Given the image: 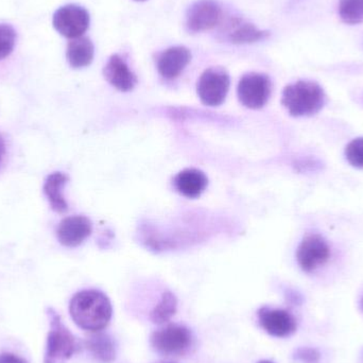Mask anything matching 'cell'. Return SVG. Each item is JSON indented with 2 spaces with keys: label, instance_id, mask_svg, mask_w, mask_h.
Listing matches in <instances>:
<instances>
[{
  "label": "cell",
  "instance_id": "1",
  "mask_svg": "<svg viewBox=\"0 0 363 363\" xmlns=\"http://www.w3.org/2000/svg\"><path fill=\"white\" fill-rule=\"evenodd\" d=\"M69 313L74 323L84 330L101 332L112 319L110 298L99 290H83L72 296Z\"/></svg>",
  "mask_w": 363,
  "mask_h": 363
},
{
  "label": "cell",
  "instance_id": "2",
  "mask_svg": "<svg viewBox=\"0 0 363 363\" xmlns=\"http://www.w3.org/2000/svg\"><path fill=\"white\" fill-rule=\"evenodd\" d=\"M325 100V93L318 83L298 81L284 89L281 104L291 116H311L323 108Z\"/></svg>",
  "mask_w": 363,
  "mask_h": 363
},
{
  "label": "cell",
  "instance_id": "3",
  "mask_svg": "<svg viewBox=\"0 0 363 363\" xmlns=\"http://www.w3.org/2000/svg\"><path fill=\"white\" fill-rule=\"evenodd\" d=\"M46 315L49 320L44 363H65L82 347V342L74 336L62 321L61 315L48 307Z\"/></svg>",
  "mask_w": 363,
  "mask_h": 363
},
{
  "label": "cell",
  "instance_id": "4",
  "mask_svg": "<svg viewBox=\"0 0 363 363\" xmlns=\"http://www.w3.org/2000/svg\"><path fill=\"white\" fill-rule=\"evenodd\" d=\"M151 347L164 356H180L192 345V334L189 328L181 324L170 323L152 333Z\"/></svg>",
  "mask_w": 363,
  "mask_h": 363
},
{
  "label": "cell",
  "instance_id": "5",
  "mask_svg": "<svg viewBox=\"0 0 363 363\" xmlns=\"http://www.w3.org/2000/svg\"><path fill=\"white\" fill-rule=\"evenodd\" d=\"M230 85V76L224 68L211 67L201 74L196 91L205 106H219L225 100Z\"/></svg>",
  "mask_w": 363,
  "mask_h": 363
},
{
  "label": "cell",
  "instance_id": "6",
  "mask_svg": "<svg viewBox=\"0 0 363 363\" xmlns=\"http://www.w3.org/2000/svg\"><path fill=\"white\" fill-rule=\"evenodd\" d=\"M272 91V83L267 74L250 72L245 74L238 83L239 101L245 108L259 110L266 106Z\"/></svg>",
  "mask_w": 363,
  "mask_h": 363
},
{
  "label": "cell",
  "instance_id": "7",
  "mask_svg": "<svg viewBox=\"0 0 363 363\" xmlns=\"http://www.w3.org/2000/svg\"><path fill=\"white\" fill-rule=\"evenodd\" d=\"M91 17L86 9L78 4H66L55 11L52 25L61 35L67 38H78L87 31Z\"/></svg>",
  "mask_w": 363,
  "mask_h": 363
},
{
  "label": "cell",
  "instance_id": "8",
  "mask_svg": "<svg viewBox=\"0 0 363 363\" xmlns=\"http://www.w3.org/2000/svg\"><path fill=\"white\" fill-rule=\"evenodd\" d=\"M222 15L223 11L217 0H198L186 13V28L191 33L208 31L221 23Z\"/></svg>",
  "mask_w": 363,
  "mask_h": 363
},
{
  "label": "cell",
  "instance_id": "9",
  "mask_svg": "<svg viewBox=\"0 0 363 363\" xmlns=\"http://www.w3.org/2000/svg\"><path fill=\"white\" fill-rule=\"evenodd\" d=\"M330 257V249L325 239L320 235H308L303 239L296 251V259L305 272L317 270Z\"/></svg>",
  "mask_w": 363,
  "mask_h": 363
},
{
  "label": "cell",
  "instance_id": "10",
  "mask_svg": "<svg viewBox=\"0 0 363 363\" xmlns=\"http://www.w3.org/2000/svg\"><path fill=\"white\" fill-rule=\"evenodd\" d=\"M259 325L269 335L277 338L291 336L296 330V321L294 315L285 309L262 307L257 313Z\"/></svg>",
  "mask_w": 363,
  "mask_h": 363
},
{
  "label": "cell",
  "instance_id": "11",
  "mask_svg": "<svg viewBox=\"0 0 363 363\" xmlns=\"http://www.w3.org/2000/svg\"><path fill=\"white\" fill-rule=\"evenodd\" d=\"M93 232V224L85 216L64 218L57 228V240L62 245L76 247L82 245Z\"/></svg>",
  "mask_w": 363,
  "mask_h": 363
},
{
  "label": "cell",
  "instance_id": "12",
  "mask_svg": "<svg viewBox=\"0 0 363 363\" xmlns=\"http://www.w3.org/2000/svg\"><path fill=\"white\" fill-rule=\"evenodd\" d=\"M191 61V52L187 47L174 46L160 53L157 67L160 74L168 80H174Z\"/></svg>",
  "mask_w": 363,
  "mask_h": 363
},
{
  "label": "cell",
  "instance_id": "13",
  "mask_svg": "<svg viewBox=\"0 0 363 363\" xmlns=\"http://www.w3.org/2000/svg\"><path fill=\"white\" fill-rule=\"evenodd\" d=\"M106 80L121 91H130L138 84L136 74L130 69L127 62L119 55H113L104 68Z\"/></svg>",
  "mask_w": 363,
  "mask_h": 363
},
{
  "label": "cell",
  "instance_id": "14",
  "mask_svg": "<svg viewBox=\"0 0 363 363\" xmlns=\"http://www.w3.org/2000/svg\"><path fill=\"white\" fill-rule=\"evenodd\" d=\"M270 32L256 28L253 23L240 18H234L228 23L225 29V38L232 44H253L266 40Z\"/></svg>",
  "mask_w": 363,
  "mask_h": 363
},
{
  "label": "cell",
  "instance_id": "15",
  "mask_svg": "<svg viewBox=\"0 0 363 363\" xmlns=\"http://www.w3.org/2000/svg\"><path fill=\"white\" fill-rule=\"evenodd\" d=\"M177 191L186 198H199L206 189L208 179L201 170L185 169L177 174L174 180Z\"/></svg>",
  "mask_w": 363,
  "mask_h": 363
},
{
  "label": "cell",
  "instance_id": "16",
  "mask_svg": "<svg viewBox=\"0 0 363 363\" xmlns=\"http://www.w3.org/2000/svg\"><path fill=\"white\" fill-rule=\"evenodd\" d=\"M94 55H95V47L89 38L81 36L68 43L66 57L69 65L74 69H80L91 65Z\"/></svg>",
  "mask_w": 363,
  "mask_h": 363
},
{
  "label": "cell",
  "instance_id": "17",
  "mask_svg": "<svg viewBox=\"0 0 363 363\" xmlns=\"http://www.w3.org/2000/svg\"><path fill=\"white\" fill-rule=\"evenodd\" d=\"M83 345L97 362L112 363L116 358V347L110 335L101 332L94 333Z\"/></svg>",
  "mask_w": 363,
  "mask_h": 363
},
{
  "label": "cell",
  "instance_id": "18",
  "mask_svg": "<svg viewBox=\"0 0 363 363\" xmlns=\"http://www.w3.org/2000/svg\"><path fill=\"white\" fill-rule=\"evenodd\" d=\"M69 181V177L63 172H53L47 177L45 181L44 194H46L51 208L59 213H64L68 211V204L64 199L63 191L64 186Z\"/></svg>",
  "mask_w": 363,
  "mask_h": 363
},
{
  "label": "cell",
  "instance_id": "19",
  "mask_svg": "<svg viewBox=\"0 0 363 363\" xmlns=\"http://www.w3.org/2000/svg\"><path fill=\"white\" fill-rule=\"evenodd\" d=\"M178 311V300L172 292H164L159 304L151 311L150 320L155 324L167 323Z\"/></svg>",
  "mask_w": 363,
  "mask_h": 363
},
{
  "label": "cell",
  "instance_id": "20",
  "mask_svg": "<svg viewBox=\"0 0 363 363\" xmlns=\"http://www.w3.org/2000/svg\"><path fill=\"white\" fill-rule=\"evenodd\" d=\"M340 18L349 25L363 21V0H340L339 4Z\"/></svg>",
  "mask_w": 363,
  "mask_h": 363
},
{
  "label": "cell",
  "instance_id": "21",
  "mask_svg": "<svg viewBox=\"0 0 363 363\" xmlns=\"http://www.w3.org/2000/svg\"><path fill=\"white\" fill-rule=\"evenodd\" d=\"M16 43V31L8 23H0V60L11 55Z\"/></svg>",
  "mask_w": 363,
  "mask_h": 363
},
{
  "label": "cell",
  "instance_id": "22",
  "mask_svg": "<svg viewBox=\"0 0 363 363\" xmlns=\"http://www.w3.org/2000/svg\"><path fill=\"white\" fill-rule=\"evenodd\" d=\"M345 157L353 167L363 168V138H356L347 145Z\"/></svg>",
  "mask_w": 363,
  "mask_h": 363
},
{
  "label": "cell",
  "instance_id": "23",
  "mask_svg": "<svg viewBox=\"0 0 363 363\" xmlns=\"http://www.w3.org/2000/svg\"><path fill=\"white\" fill-rule=\"evenodd\" d=\"M294 359L301 363H319L320 355L319 351L311 347H300L294 352Z\"/></svg>",
  "mask_w": 363,
  "mask_h": 363
},
{
  "label": "cell",
  "instance_id": "24",
  "mask_svg": "<svg viewBox=\"0 0 363 363\" xmlns=\"http://www.w3.org/2000/svg\"><path fill=\"white\" fill-rule=\"evenodd\" d=\"M0 363H28L25 358L19 357L12 353L0 354Z\"/></svg>",
  "mask_w": 363,
  "mask_h": 363
},
{
  "label": "cell",
  "instance_id": "25",
  "mask_svg": "<svg viewBox=\"0 0 363 363\" xmlns=\"http://www.w3.org/2000/svg\"><path fill=\"white\" fill-rule=\"evenodd\" d=\"M4 151H6V145H4V140L0 135V162H1L2 157H4Z\"/></svg>",
  "mask_w": 363,
  "mask_h": 363
},
{
  "label": "cell",
  "instance_id": "26",
  "mask_svg": "<svg viewBox=\"0 0 363 363\" xmlns=\"http://www.w3.org/2000/svg\"><path fill=\"white\" fill-rule=\"evenodd\" d=\"M257 363H274V362H270V360H262V362H259Z\"/></svg>",
  "mask_w": 363,
  "mask_h": 363
},
{
  "label": "cell",
  "instance_id": "27",
  "mask_svg": "<svg viewBox=\"0 0 363 363\" xmlns=\"http://www.w3.org/2000/svg\"><path fill=\"white\" fill-rule=\"evenodd\" d=\"M360 307H362V309L363 311V296L362 298V301H360Z\"/></svg>",
  "mask_w": 363,
  "mask_h": 363
},
{
  "label": "cell",
  "instance_id": "28",
  "mask_svg": "<svg viewBox=\"0 0 363 363\" xmlns=\"http://www.w3.org/2000/svg\"><path fill=\"white\" fill-rule=\"evenodd\" d=\"M155 363H176V362H159Z\"/></svg>",
  "mask_w": 363,
  "mask_h": 363
},
{
  "label": "cell",
  "instance_id": "29",
  "mask_svg": "<svg viewBox=\"0 0 363 363\" xmlns=\"http://www.w3.org/2000/svg\"><path fill=\"white\" fill-rule=\"evenodd\" d=\"M134 1L143 2L146 1V0H134Z\"/></svg>",
  "mask_w": 363,
  "mask_h": 363
},
{
  "label": "cell",
  "instance_id": "30",
  "mask_svg": "<svg viewBox=\"0 0 363 363\" xmlns=\"http://www.w3.org/2000/svg\"><path fill=\"white\" fill-rule=\"evenodd\" d=\"M362 363H363V354H362Z\"/></svg>",
  "mask_w": 363,
  "mask_h": 363
}]
</instances>
